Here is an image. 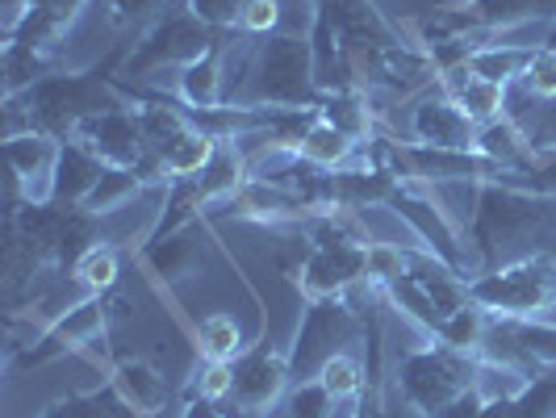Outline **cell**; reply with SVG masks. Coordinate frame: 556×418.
Wrapping results in <instances>:
<instances>
[{
  "mask_svg": "<svg viewBox=\"0 0 556 418\" xmlns=\"http://www.w3.org/2000/svg\"><path fill=\"white\" fill-rule=\"evenodd\" d=\"M410 139L418 147H440V151H473L477 126L444 92H422L410 105Z\"/></svg>",
  "mask_w": 556,
  "mask_h": 418,
  "instance_id": "ba28073f",
  "label": "cell"
},
{
  "mask_svg": "<svg viewBox=\"0 0 556 418\" xmlns=\"http://www.w3.org/2000/svg\"><path fill=\"white\" fill-rule=\"evenodd\" d=\"M356 151H361V142L348 139L323 113L309 117V126L302 130V139H298V155L309 167H318V172H348V167L356 164Z\"/></svg>",
  "mask_w": 556,
  "mask_h": 418,
  "instance_id": "4fadbf2b",
  "label": "cell"
},
{
  "mask_svg": "<svg viewBox=\"0 0 556 418\" xmlns=\"http://www.w3.org/2000/svg\"><path fill=\"white\" fill-rule=\"evenodd\" d=\"M352 331V309L343 306V297H323V302H309V309L302 314V327H298V347H293V377H314L327 356L343 352V339Z\"/></svg>",
  "mask_w": 556,
  "mask_h": 418,
  "instance_id": "5b68a950",
  "label": "cell"
},
{
  "mask_svg": "<svg viewBox=\"0 0 556 418\" xmlns=\"http://www.w3.org/2000/svg\"><path fill=\"white\" fill-rule=\"evenodd\" d=\"M4 155H9V167H13L22 197L29 205H51L55 201L59 164H63V142L55 135H47V130L13 135V139H4Z\"/></svg>",
  "mask_w": 556,
  "mask_h": 418,
  "instance_id": "8992f818",
  "label": "cell"
},
{
  "mask_svg": "<svg viewBox=\"0 0 556 418\" xmlns=\"http://www.w3.org/2000/svg\"><path fill=\"white\" fill-rule=\"evenodd\" d=\"M72 139L80 142V147H88L101 164L110 167H135L139 172V164L151 155L147 142H142L139 122H135V110H117V105L84 117L80 126L72 130Z\"/></svg>",
  "mask_w": 556,
  "mask_h": 418,
  "instance_id": "52a82bcc",
  "label": "cell"
},
{
  "mask_svg": "<svg viewBox=\"0 0 556 418\" xmlns=\"http://www.w3.org/2000/svg\"><path fill=\"white\" fill-rule=\"evenodd\" d=\"M519 88L535 101H556V47H535L519 76Z\"/></svg>",
  "mask_w": 556,
  "mask_h": 418,
  "instance_id": "7402d4cb",
  "label": "cell"
},
{
  "mask_svg": "<svg viewBox=\"0 0 556 418\" xmlns=\"http://www.w3.org/2000/svg\"><path fill=\"white\" fill-rule=\"evenodd\" d=\"M318 88L309 38L273 34L248 67V88L239 92V110H318L309 105Z\"/></svg>",
  "mask_w": 556,
  "mask_h": 418,
  "instance_id": "6da1fadb",
  "label": "cell"
},
{
  "mask_svg": "<svg viewBox=\"0 0 556 418\" xmlns=\"http://www.w3.org/2000/svg\"><path fill=\"white\" fill-rule=\"evenodd\" d=\"M235 390V364L230 360H201L189 377V397L193 402H230Z\"/></svg>",
  "mask_w": 556,
  "mask_h": 418,
  "instance_id": "44dd1931",
  "label": "cell"
},
{
  "mask_svg": "<svg viewBox=\"0 0 556 418\" xmlns=\"http://www.w3.org/2000/svg\"><path fill=\"white\" fill-rule=\"evenodd\" d=\"M553 418H556V415H553Z\"/></svg>",
  "mask_w": 556,
  "mask_h": 418,
  "instance_id": "83f0119b",
  "label": "cell"
},
{
  "mask_svg": "<svg viewBox=\"0 0 556 418\" xmlns=\"http://www.w3.org/2000/svg\"><path fill=\"white\" fill-rule=\"evenodd\" d=\"M42 418H139L122 397H117V390L113 385H105V390H92V393H76V397H63V402H55L51 410Z\"/></svg>",
  "mask_w": 556,
  "mask_h": 418,
  "instance_id": "e0dca14e",
  "label": "cell"
},
{
  "mask_svg": "<svg viewBox=\"0 0 556 418\" xmlns=\"http://www.w3.org/2000/svg\"><path fill=\"white\" fill-rule=\"evenodd\" d=\"M293 381V364L280 356L273 343H255L235 360V390H230V406L243 418H260L277 406L289 393Z\"/></svg>",
  "mask_w": 556,
  "mask_h": 418,
  "instance_id": "277c9868",
  "label": "cell"
},
{
  "mask_svg": "<svg viewBox=\"0 0 556 418\" xmlns=\"http://www.w3.org/2000/svg\"><path fill=\"white\" fill-rule=\"evenodd\" d=\"M280 17H285V0H243L235 26L251 38H273L280 29Z\"/></svg>",
  "mask_w": 556,
  "mask_h": 418,
  "instance_id": "603a6c76",
  "label": "cell"
},
{
  "mask_svg": "<svg viewBox=\"0 0 556 418\" xmlns=\"http://www.w3.org/2000/svg\"><path fill=\"white\" fill-rule=\"evenodd\" d=\"M214 151H218V135H210L205 126H189V130H180L176 139L160 147L151 160H155V176L160 180H197L210 160H214Z\"/></svg>",
  "mask_w": 556,
  "mask_h": 418,
  "instance_id": "8fae6325",
  "label": "cell"
},
{
  "mask_svg": "<svg viewBox=\"0 0 556 418\" xmlns=\"http://www.w3.org/2000/svg\"><path fill=\"white\" fill-rule=\"evenodd\" d=\"M226 63H223V51H205V55L189 59L185 67H180V76H176V97H180V105L185 110H193L197 117L201 113H214L223 110L226 101Z\"/></svg>",
  "mask_w": 556,
  "mask_h": 418,
  "instance_id": "30bf717a",
  "label": "cell"
},
{
  "mask_svg": "<svg viewBox=\"0 0 556 418\" xmlns=\"http://www.w3.org/2000/svg\"><path fill=\"white\" fill-rule=\"evenodd\" d=\"M469 297L498 322H553L556 259L553 255H519L494 273L469 280Z\"/></svg>",
  "mask_w": 556,
  "mask_h": 418,
  "instance_id": "7a4b0ae2",
  "label": "cell"
},
{
  "mask_svg": "<svg viewBox=\"0 0 556 418\" xmlns=\"http://www.w3.org/2000/svg\"><path fill=\"white\" fill-rule=\"evenodd\" d=\"M110 385L139 418L160 415L167 406V377L147 360H117L110 368Z\"/></svg>",
  "mask_w": 556,
  "mask_h": 418,
  "instance_id": "7c38bea8",
  "label": "cell"
},
{
  "mask_svg": "<svg viewBox=\"0 0 556 418\" xmlns=\"http://www.w3.org/2000/svg\"><path fill=\"white\" fill-rule=\"evenodd\" d=\"M440 92H444L447 101H452L456 110L473 122L477 130H481V126H490V122H502V117H506V110H510L506 88H502V84L481 80V76H473L465 63H456V67L440 72Z\"/></svg>",
  "mask_w": 556,
  "mask_h": 418,
  "instance_id": "9c48e42d",
  "label": "cell"
},
{
  "mask_svg": "<svg viewBox=\"0 0 556 418\" xmlns=\"http://www.w3.org/2000/svg\"><path fill=\"white\" fill-rule=\"evenodd\" d=\"M323 385H327V393H331L334 402H356V397H364V364L352 356V352H334V356H327L323 360V368L314 372Z\"/></svg>",
  "mask_w": 556,
  "mask_h": 418,
  "instance_id": "ac0fdd59",
  "label": "cell"
},
{
  "mask_svg": "<svg viewBox=\"0 0 556 418\" xmlns=\"http://www.w3.org/2000/svg\"><path fill=\"white\" fill-rule=\"evenodd\" d=\"M334 410H339V402L327 393L318 377H302L285 393V415L289 418H334Z\"/></svg>",
  "mask_w": 556,
  "mask_h": 418,
  "instance_id": "ffe728a7",
  "label": "cell"
},
{
  "mask_svg": "<svg viewBox=\"0 0 556 418\" xmlns=\"http://www.w3.org/2000/svg\"><path fill=\"white\" fill-rule=\"evenodd\" d=\"M164 4L167 0H105V13L113 26L139 29L147 22H164Z\"/></svg>",
  "mask_w": 556,
  "mask_h": 418,
  "instance_id": "cb8c5ba5",
  "label": "cell"
},
{
  "mask_svg": "<svg viewBox=\"0 0 556 418\" xmlns=\"http://www.w3.org/2000/svg\"><path fill=\"white\" fill-rule=\"evenodd\" d=\"M318 113H323L331 126H339L348 139L361 142V147L372 142V105H368V92H361V88L327 92V101L318 105Z\"/></svg>",
  "mask_w": 556,
  "mask_h": 418,
  "instance_id": "5bb4252c",
  "label": "cell"
},
{
  "mask_svg": "<svg viewBox=\"0 0 556 418\" xmlns=\"http://www.w3.org/2000/svg\"><path fill=\"white\" fill-rule=\"evenodd\" d=\"M397 390H402L406 410H415L418 418L435 415V410L452 406L456 397L477 390V356L431 339V343H422V347L402 356Z\"/></svg>",
  "mask_w": 556,
  "mask_h": 418,
  "instance_id": "3957f363",
  "label": "cell"
},
{
  "mask_svg": "<svg viewBox=\"0 0 556 418\" xmlns=\"http://www.w3.org/2000/svg\"><path fill=\"white\" fill-rule=\"evenodd\" d=\"M180 418H223V415H218V402H193Z\"/></svg>",
  "mask_w": 556,
  "mask_h": 418,
  "instance_id": "4316f807",
  "label": "cell"
},
{
  "mask_svg": "<svg viewBox=\"0 0 556 418\" xmlns=\"http://www.w3.org/2000/svg\"><path fill=\"white\" fill-rule=\"evenodd\" d=\"M243 0H189V13H197L205 26H235Z\"/></svg>",
  "mask_w": 556,
  "mask_h": 418,
  "instance_id": "d4e9b609",
  "label": "cell"
},
{
  "mask_svg": "<svg viewBox=\"0 0 556 418\" xmlns=\"http://www.w3.org/2000/svg\"><path fill=\"white\" fill-rule=\"evenodd\" d=\"M122 277V251L113 243H88V248L72 259V280L80 284L84 293H110Z\"/></svg>",
  "mask_w": 556,
  "mask_h": 418,
  "instance_id": "2e32d148",
  "label": "cell"
},
{
  "mask_svg": "<svg viewBox=\"0 0 556 418\" xmlns=\"http://www.w3.org/2000/svg\"><path fill=\"white\" fill-rule=\"evenodd\" d=\"M189 264H193V243H189L185 230H176V235H167V239L155 235V239L147 243V268L160 280H180Z\"/></svg>",
  "mask_w": 556,
  "mask_h": 418,
  "instance_id": "d6986e66",
  "label": "cell"
},
{
  "mask_svg": "<svg viewBox=\"0 0 556 418\" xmlns=\"http://www.w3.org/2000/svg\"><path fill=\"white\" fill-rule=\"evenodd\" d=\"M477 418H515V402H481Z\"/></svg>",
  "mask_w": 556,
  "mask_h": 418,
  "instance_id": "484cf974",
  "label": "cell"
},
{
  "mask_svg": "<svg viewBox=\"0 0 556 418\" xmlns=\"http://www.w3.org/2000/svg\"><path fill=\"white\" fill-rule=\"evenodd\" d=\"M197 360H239L243 356V327H239V318L235 314H205L201 322H197Z\"/></svg>",
  "mask_w": 556,
  "mask_h": 418,
  "instance_id": "9a60e30c",
  "label": "cell"
}]
</instances>
